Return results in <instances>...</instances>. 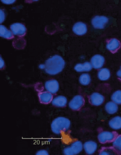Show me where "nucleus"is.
Returning <instances> with one entry per match:
<instances>
[{
    "label": "nucleus",
    "instance_id": "obj_14",
    "mask_svg": "<svg viewBox=\"0 0 121 155\" xmlns=\"http://www.w3.org/2000/svg\"><path fill=\"white\" fill-rule=\"evenodd\" d=\"M83 147L86 154H92L97 149V144L92 141H89L84 143Z\"/></svg>",
    "mask_w": 121,
    "mask_h": 155
},
{
    "label": "nucleus",
    "instance_id": "obj_11",
    "mask_svg": "<svg viewBox=\"0 0 121 155\" xmlns=\"http://www.w3.org/2000/svg\"><path fill=\"white\" fill-rule=\"evenodd\" d=\"M40 102L43 104H49L52 102L53 96L52 93L48 91L40 92L38 94Z\"/></svg>",
    "mask_w": 121,
    "mask_h": 155
},
{
    "label": "nucleus",
    "instance_id": "obj_28",
    "mask_svg": "<svg viewBox=\"0 0 121 155\" xmlns=\"http://www.w3.org/2000/svg\"><path fill=\"white\" fill-rule=\"evenodd\" d=\"M36 155H49V153L47 150H42L39 151L36 153Z\"/></svg>",
    "mask_w": 121,
    "mask_h": 155
},
{
    "label": "nucleus",
    "instance_id": "obj_19",
    "mask_svg": "<svg viewBox=\"0 0 121 155\" xmlns=\"http://www.w3.org/2000/svg\"><path fill=\"white\" fill-rule=\"evenodd\" d=\"M13 34L12 32L8 30L5 26L1 25L0 35L1 37L8 39H11L14 38Z\"/></svg>",
    "mask_w": 121,
    "mask_h": 155
},
{
    "label": "nucleus",
    "instance_id": "obj_31",
    "mask_svg": "<svg viewBox=\"0 0 121 155\" xmlns=\"http://www.w3.org/2000/svg\"><path fill=\"white\" fill-rule=\"evenodd\" d=\"M39 1V0H31V2H36Z\"/></svg>",
    "mask_w": 121,
    "mask_h": 155
},
{
    "label": "nucleus",
    "instance_id": "obj_5",
    "mask_svg": "<svg viewBox=\"0 0 121 155\" xmlns=\"http://www.w3.org/2000/svg\"><path fill=\"white\" fill-rule=\"evenodd\" d=\"M85 101L81 96L77 95L74 97L69 103V107L74 111L80 110L84 105Z\"/></svg>",
    "mask_w": 121,
    "mask_h": 155
},
{
    "label": "nucleus",
    "instance_id": "obj_26",
    "mask_svg": "<svg viewBox=\"0 0 121 155\" xmlns=\"http://www.w3.org/2000/svg\"><path fill=\"white\" fill-rule=\"evenodd\" d=\"M5 13L4 9H1V23L5 21Z\"/></svg>",
    "mask_w": 121,
    "mask_h": 155
},
{
    "label": "nucleus",
    "instance_id": "obj_17",
    "mask_svg": "<svg viewBox=\"0 0 121 155\" xmlns=\"http://www.w3.org/2000/svg\"><path fill=\"white\" fill-rule=\"evenodd\" d=\"M105 109L108 114H112L117 112L118 107L117 104L115 103L113 101H110L106 104Z\"/></svg>",
    "mask_w": 121,
    "mask_h": 155
},
{
    "label": "nucleus",
    "instance_id": "obj_13",
    "mask_svg": "<svg viewBox=\"0 0 121 155\" xmlns=\"http://www.w3.org/2000/svg\"><path fill=\"white\" fill-rule=\"evenodd\" d=\"M120 47V41L115 38L110 40L106 45L107 49L113 53H116L119 49Z\"/></svg>",
    "mask_w": 121,
    "mask_h": 155
},
{
    "label": "nucleus",
    "instance_id": "obj_20",
    "mask_svg": "<svg viewBox=\"0 0 121 155\" xmlns=\"http://www.w3.org/2000/svg\"><path fill=\"white\" fill-rule=\"evenodd\" d=\"M110 70L107 68H103L99 71L98 76L99 79L101 81H106L110 77Z\"/></svg>",
    "mask_w": 121,
    "mask_h": 155
},
{
    "label": "nucleus",
    "instance_id": "obj_1",
    "mask_svg": "<svg viewBox=\"0 0 121 155\" xmlns=\"http://www.w3.org/2000/svg\"><path fill=\"white\" fill-rule=\"evenodd\" d=\"M65 62L61 56L56 55L46 60L43 65L46 73L54 75L61 72L65 67Z\"/></svg>",
    "mask_w": 121,
    "mask_h": 155
},
{
    "label": "nucleus",
    "instance_id": "obj_23",
    "mask_svg": "<svg viewBox=\"0 0 121 155\" xmlns=\"http://www.w3.org/2000/svg\"><path fill=\"white\" fill-rule=\"evenodd\" d=\"M113 147L119 154H121V135H118L113 142Z\"/></svg>",
    "mask_w": 121,
    "mask_h": 155
},
{
    "label": "nucleus",
    "instance_id": "obj_7",
    "mask_svg": "<svg viewBox=\"0 0 121 155\" xmlns=\"http://www.w3.org/2000/svg\"><path fill=\"white\" fill-rule=\"evenodd\" d=\"M10 28L14 35L19 37H24L27 33V29L25 26L21 23L13 24Z\"/></svg>",
    "mask_w": 121,
    "mask_h": 155
},
{
    "label": "nucleus",
    "instance_id": "obj_21",
    "mask_svg": "<svg viewBox=\"0 0 121 155\" xmlns=\"http://www.w3.org/2000/svg\"><path fill=\"white\" fill-rule=\"evenodd\" d=\"M119 154L113 147H103L99 150V155H118Z\"/></svg>",
    "mask_w": 121,
    "mask_h": 155
},
{
    "label": "nucleus",
    "instance_id": "obj_10",
    "mask_svg": "<svg viewBox=\"0 0 121 155\" xmlns=\"http://www.w3.org/2000/svg\"><path fill=\"white\" fill-rule=\"evenodd\" d=\"M74 33L78 35H82L87 31V27L85 24L81 22H78L75 24L72 28Z\"/></svg>",
    "mask_w": 121,
    "mask_h": 155
},
{
    "label": "nucleus",
    "instance_id": "obj_2",
    "mask_svg": "<svg viewBox=\"0 0 121 155\" xmlns=\"http://www.w3.org/2000/svg\"><path fill=\"white\" fill-rule=\"evenodd\" d=\"M71 122L68 119L59 117L54 119L52 123L51 128L53 133L57 135H64L69 131Z\"/></svg>",
    "mask_w": 121,
    "mask_h": 155
},
{
    "label": "nucleus",
    "instance_id": "obj_3",
    "mask_svg": "<svg viewBox=\"0 0 121 155\" xmlns=\"http://www.w3.org/2000/svg\"><path fill=\"white\" fill-rule=\"evenodd\" d=\"M118 136V134L115 131H102L99 134L98 138L101 143L106 144L113 142Z\"/></svg>",
    "mask_w": 121,
    "mask_h": 155
},
{
    "label": "nucleus",
    "instance_id": "obj_16",
    "mask_svg": "<svg viewBox=\"0 0 121 155\" xmlns=\"http://www.w3.org/2000/svg\"><path fill=\"white\" fill-rule=\"evenodd\" d=\"M92 67L91 64L89 62H86L84 64H77L75 67L74 69L78 72L88 71L92 69Z\"/></svg>",
    "mask_w": 121,
    "mask_h": 155
},
{
    "label": "nucleus",
    "instance_id": "obj_25",
    "mask_svg": "<svg viewBox=\"0 0 121 155\" xmlns=\"http://www.w3.org/2000/svg\"><path fill=\"white\" fill-rule=\"evenodd\" d=\"M25 40L20 38L14 41L13 45L14 47L17 49H22L25 47Z\"/></svg>",
    "mask_w": 121,
    "mask_h": 155
},
{
    "label": "nucleus",
    "instance_id": "obj_12",
    "mask_svg": "<svg viewBox=\"0 0 121 155\" xmlns=\"http://www.w3.org/2000/svg\"><path fill=\"white\" fill-rule=\"evenodd\" d=\"M105 59L103 56L100 55H96L91 58V64L92 67L95 69H99L103 66Z\"/></svg>",
    "mask_w": 121,
    "mask_h": 155
},
{
    "label": "nucleus",
    "instance_id": "obj_8",
    "mask_svg": "<svg viewBox=\"0 0 121 155\" xmlns=\"http://www.w3.org/2000/svg\"><path fill=\"white\" fill-rule=\"evenodd\" d=\"M104 97L98 93H93L89 97V102L92 105L99 106L103 103L104 101Z\"/></svg>",
    "mask_w": 121,
    "mask_h": 155
},
{
    "label": "nucleus",
    "instance_id": "obj_18",
    "mask_svg": "<svg viewBox=\"0 0 121 155\" xmlns=\"http://www.w3.org/2000/svg\"><path fill=\"white\" fill-rule=\"evenodd\" d=\"M109 124L110 127L113 129H120L121 128V117L116 116L113 118L109 122Z\"/></svg>",
    "mask_w": 121,
    "mask_h": 155
},
{
    "label": "nucleus",
    "instance_id": "obj_24",
    "mask_svg": "<svg viewBox=\"0 0 121 155\" xmlns=\"http://www.w3.org/2000/svg\"><path fill=\"white\" fill-rule=\"evenodd\" d=\"M113 101L117 104H121V90H118L114 92L111 97Z\"/></svg>",
    "mask_w": 121,
    "mask_h": 155
},
{
    "label": "nucleus",
    "instance_id": "obj_30",
    "mask_svg": "<svg viewBox=\"0 0 121 155\" xmlns=\"http://www.w3.org/2000/svg\"><path fill=\"white\" fill-rule=\"evenodd\" d=\"M5 65V62H4L3 60L2 59V57H1V66H1V69L4 68Z\"/></svg>",
    "mask_w": 121,
    "mask_h": 155
},
{
    "label": "nucleus",
    "instance_id": "obj_22",
    "mask_svg": "<svg viewBox=\"0 0 121 155\" xmlns=\"http://www.w3.org/2000/svg\"><path fill=\"white\" fill-rule=\"evenodd\" d=\"M91 80L90 76L88 74H83L79 78L80 83L83 85H88L90 83Z\"/></svg>",
    "mask_w": 121,
    "mask_h": 155
},
{
    "label": "nucleus",
    "instance_id": "obj_15",
    "mask_svg": "<svg viewBox=\"0 0 121 155\" xmlns=\"http://www.w3.org/2000/svg\"><path fill=\"white\" fill-rule=\"evenodd\" d=\"M52 102L53 106L56 107H64L67 104V99L65 96H59L54 98Z\"/></svg>",
    "mask_w": 121,
    "mask_h": 155
},
{
    "label": "nucleus",
    "instance_id": "obj_4",
    "mask_svg": "<svg viewBox=\"0 0 121 155\" xmlns=\"http://www.w3.org/2000/svg\"><path fill=\"white\" fill-rule=\"evenodd\" d=\"M70 146L66 147L63 150L64 154L66 155L77 154L81 151L83 145L80 141H75L71 143Z\"/></svg>",
    "mask_w": 121,
    "mask_h": 155
},
{
    "label": "nucleus",
    "instance_id": "obj_27",
    "mask_svg": "<svg viewBox=\"0 0 121 155\" xmlns=\"http://www.w3.org/2000/svg\"><path fill=\"white\" fill-rule=\"evenodd\" d=\"M17 0H1L3 3L6 5H11L14 3Z\"/></svg>",
    "mask_w": 121,
    "mask_h": 155
},
{
    "label": "nucleus",
    "instance_id": "obj_6",
    "mask_svg": "<svg viewBox=\"0 0 121 155\" xmlns=\"http://www.w3.org/2000/svg\"><path fill=\"white\" fill-rule=\"evenodd\" d=\"M107 17L103 16H96L93 18L91 21L92 25L97 29H103L108 23Z\"/></svg>",
    "mask_w": 121,
    "mask_h": 155
},
{
    "label": "nucleus",
    "instance_id": "obj_9",
    "mask_svg": "<svg viewBox=\"0 0 121 155\" xmlns=\"http://www.w3.org/2000/svg\"><path fill=\"white\" fill-rule=\"evenodd\" d=\"M45 87L48 91L52 94H55L59 89V84L56 80H50L46 82Z\"/></svg>",
    "mask_w": 121,
    "mask_h": 155
},
{
    "label": "nucleus",
    "instance_id": "obj_29",
    "mask_svg": "<svg viewBox=\"0 0 121 155\" xmlns=\"http://www.w3.org/2000/svg\"><path fill=\"white\" fill-rule=\"evenodd\" d=\"M117 76L118 79L121 81V66L120 69L117 72Z\"/></svg>",
    "mask_w": 121,
    "mask_h": 155
}]
</instances>
